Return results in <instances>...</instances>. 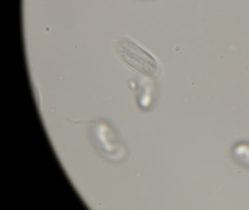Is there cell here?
<instances>
[{
    "instance_id": "1",
    "label": "cell",
    "mask_w": 249,
    "mask_h": 210,
    "mask_svg": "<svg viewBox=\"0 0 249 210\" xmlns=\"http://www.w3.org/2000/svg\"><path fill=\"white\" fill-rule=\"evenodd\" d=\"M115 51L123 62L136 71L148 76L155 75L157 71V61L155 57L129 38L123 37L118 39Z\"/></svg>"
},
{
    "instance_id": "2",
    "label": "cell",
    "mask_w": 249,
    "mask_h": 210,
    "mask_svg": "<svg viewBox=\"0 0 249 210\" xmlns=\"http://www.w3.org/2000/svg\"><path fill=\"white\" fill-rule=\"evenodd\" d=\"M90 139H91L94 147L99 153L109 161L123 160L125 156V148L123 143L118 138V134L114 132L107 122H95L92 123L91 131H90Z\"/></svg>"
},
{
    "instance_id": "3",
    "label": "cell",
    "mask_w": 249,
    "mask_h": 210,
    "mask_svg": "<svg viewBox=\"0 0 249 210\" xmlns=\"http://www.w3.org/2000/svg\"><path fill=\"white\" fill-rule=\"evenodd\" d=\"M231 157L239 165L249 169V142H239L231 148Z\"/></svg>"
}]
</instances>
